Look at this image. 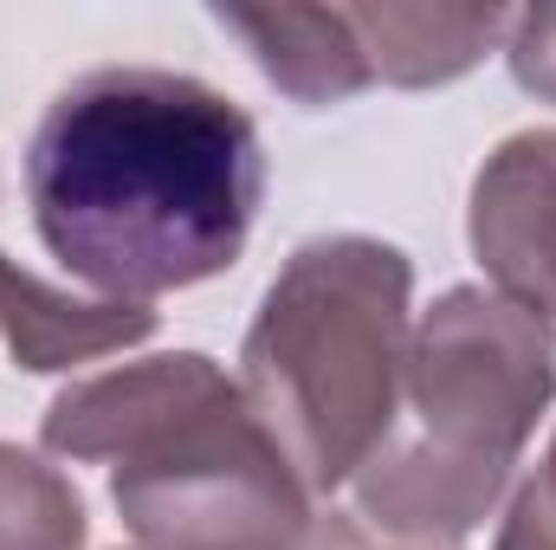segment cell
I'll list each match as a JSON object with an SVG mask.
<instances>
[{
	"label": "cell",
	"instance_id": "9c48e42d",
	"mask_svg": "<svg viewBox=\"0 0 556 550\" xmlns=\"http://www.w3.org/2000/svg\"><path fill=\"white\" fill-rule=\"evenodd\" d=\"M85 532L78 486L52 460L0 440V550H85Z\"/></svg>",
	"mask_w": 556,
	"mask_h": 550
},
{
	"label": "cell",
	"instance_id": "3957f363",
	"mask_svg": "<svg viewBox=\"0 0 556 550\" xmlns=\"http://www.w3.org/2000/svg\"><path fill=\"white\" fill-rule=\"evenodd\" d=\"M551 402L556 317L492 285L440 291L408 343L395 427L350 479L356 518L389 545H459L498 512Z\"/></svg>",
	"mask_w": 556,
	"mask_h": 550
},
{
	"label": "cell",
	"instance_id": "6da1fadb",
	"mask_svg": "<svg viewBox=\"0 0 556 550\" xmlns=\"http://www.w3.org/2000/svg\"><path fill=\"white\" fill-rule=\"evenodd\" d=\"M266 201L253 117L162 65L72 78L26 142V208L91 298L149 304L240 266Z\"/></svg>",
	"mask_w": 556,
	"mask_h": 550
},
{
	"label": "cell",
	"instance_id": "277c9868",
	"mask_svg": "<svg viewBox=\"0 0 556 550\" xmlns=\"http://www.w3.org/2000/svg\"><path fill=\"white\" fill-rule=\"evenodd\" d=\"M408 343L415 266L389 240L317 234L266 285L240 343V389L317 499L350 486L389 440Z\"/></svg>",
	"mask_w": 556,
	"mask_h": 550
},
{
	"label": "cell",
	"instance_id": "7a4b0ae2",
	"mask_svg": "<svg viewBox=\"0 0 556 550\" xmlns=\"http://www.w3.org/2000/svg\"><path fill=\"white\" fill-rule=\"evenodd\" d=\"M39 447L104 460L137 550H317V492L247 389L201 350L85 376L39 414Z\"/></svg>",
	"mask_w": 556,
	"mask_h": 550
},
{
	"label": "cell",
	"instance_id": "8992f818",
	"mask_svg": "<svg viewBox=\"0 0 556 550\" xmlns=\"http://www.w3.org/2000/svg\"><path fill=\"white\" fill-rule=\"evenodd\" d=\"M155 304H124V298H91L72 285H52L33 266L0 253V343L13 370L59 376L117 350H137L155 337Z\"/></svg>",
	"mask_w": 556,
	"mask_h": 550
},
{
	"label": "cell",
	"instance_id": "52a82bcc",
	"mask_svg": "<svg viewBox=\"0 0 556 550\" xmlns=\"http://www.w3.org/2000/svg\"><path fill=\"white\" fill-rule=\"evenodd\" d=\"M207 20L227 39H240L266 85H278L304 111L350 104L356 91L376 85L343 7H207Z\"/></svg>",
	"mask_w": 556,
	"mask_h": 550
},
{
	"label": "cell",
	"instance_id": "ba28073f",
	"mask_svg": "<svg viewBox=\"0 0 556 550\" xmlns=\"http://www.w3.org/2000/svg\"><path fill=\"white\" fill-rule=\"evenodd\" d=\"M369 78L395 91H433L466 78L485 52L505 46L511 7H420V0H382V7H343Z\"/></svg>",
	"mask_w": 556,
	"mask_h": 550
},
{
	"label": "cell",
	"instance_id": "5b68a950",
	"mask_svg": "<svg viewBox=\"0 0 556 550\" xmlns=\"http://www.w3.org/2000/svg\"><path fill=\"white\" fill-rule=\"evenodd\" d=\"M466 240L498 298L556 317V130H518L479 162Z\"/></svg>",
	"mask_w": 556,
	"mask_h": 550
},
{
	"label": "cell",
	"instance_id": "7c38bea8",
	"mask_svg": "<svg viewBox=\"0 0 556 550\" xmlns=\"http://www.w3.org/2000/svg\"><path fill=\"white\" fill-rule=\"evenodd\" d=\"M317 550H427V545H376V538H363L356 525H324V538H317Z\"/></svg>",
	"mask_w": 556,
	"mask_h": 550
},
{
	"label": "cell",
	"instance_id": "30bf717a",
	"mask_svg": "<svg viewBox=\"0 0 556 550\" xmlns=\"http://www.w3.org/2000/svg\"><path fill=\"white\" fill-rule=\"evenodd\" d=\"M492 550H556V434L544 447V460L518 479L505 518H498V538Z\"/></svg>",
	"mask_w": 556,
	"mask_h": 550
},
{
	"label": "cell",
	"instance_id": "8fae6325",
	"mask_svg": "<svg viewBox=\"0 0 556 550\" xmlns=\"http://www.w3.org/2000/svg\"><path fill=\"white\" fill-rule=\"evenodd\" d=\"M498 52L518 78V91H531L538 104H556V7H511Z\"/></svg>",
	"mask_w": 556,
	"mask_h": 550
}]
</instances>
